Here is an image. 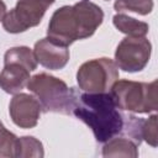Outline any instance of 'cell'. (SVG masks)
<instances>
[{
	"label": "cell",
	"mask_w": 158,
	"mask_h": 158,
	"mask_svg": "<svg viewBox=\"0 0 158 158\" xmlns=\"http://www.w3.org/2000/svg\"><path fill=\"white\" fill-rule=\"evenodd\" d=\"M104 11L89 0H80L74 5L57 9L48 23L47 37L52 41L69 46L78 40L91 37L102 23Z\"/></svg>",
	"instance_id": "1"
},
{
	"label": "cell",
	"mask_w": 158,
	"mask_h": 158,
	"mask_svg": "<svg viewBox=\"0 0 158 158\" xmlns=\"http://www.w3.org/2000/svg\"><path fill=\"white\" fill-rule=\"evenodd\" d=\"M72 114L89 126L100 143L121 133L126 122L110 93H78Z\"/></svg>",
	"instance_id": "2"
},
{
	"label": "cell",
	"mask_w": 158,
	"mask_h": 158,
	"mask_svg": "<svg viewBox=\"0 0 158 158\" xmlns=\"http://www.w3.org/2000/svg\"><path fill=\"white\" fill-rule=\"evenodd\" d=\"M26 88L40 101L43 111L63 115L73 112L78 90L69 88L62 79L47 73H38L30 78Z\"/></svg>",
	"instance_id": "3"
},
{
	"label": "cell",
	"mask_w": 158,
	"mask_h": 158,
	"mask_svg": "<svg viewBox=\"0 0 158 158\" xmlns=\"http://www.w3.org/2000/svg\"><path fill=\"white\" fill-rule=\"evenodd\" d=\"M117 109L133 114H149L158 109L157 80L151 83L116 80L110 89Z\"/></svg>",
	"instance_id": "4"
},
{
	"label": "cell",
	"mask_w": 158,
	"mask_h": 158,
	"mask_svg": "<svg viewBox=\"0 0 158 158\" xmlns=\"http://www.w3.org/2000/svg\"><path fill=\"white\" fill-rule=\"evenodd\" d=\"M118 77V68L112 59L95 58L79 67L77 83L84 93H109Z\"/></svg>",
	"instance_id": "5"
},
{
	"label": "cell",
	"mask_w": 158,
	"mask_h": 158,
	"mask_svg": "<svg viewBox=\"0 0 158 158\" xmlns=\"http://www.w3.org/2000/svg\"><path fill=\"white\" fill-rule=\"evenodd\" d=\"M56 0H19L16 6L6 12L2 27L9 33H20L40 25L47 9Z\"/></svg>",
	"instance_id": "6"
},
{
	"label": "cell",
	"mask_w": 158,
	"mask_h": 158,
	"mask_svg": "<svg viewBox=\"0 0 158 158\" xmlns=\"http://www.w3.org/2000/svg\"><path fill=\"white\" fill-rule=\"evenodd\" d=\"M152 44L146 37H125L116 47L115 64L123 72H141L149 62Z\"/></svg>",
	"instance_id": "7"
},
{
	"label": "cell",
	"mask_w": 158,
	"mask_h": 158,
	"mask_svg": "<svg viewBox=\"0 0 158 158\" xmlns=\"http://www.w3.org/2000/svg\"><path fill=\"white\" fill-rule=\"evenodd\" d=\"M40 101L30 94L17 93L9 104V114L12 122L20 128H33L37 126L42 114Z\"/></svg>",
	"instance_id": "8"
},
{
	"label": "cell",
	"mask_w": 158,
	"mask_h": 158,
	"mask_svg": "<svg viewBox=\"0 0 158 158\" xmlns=\"http://www.w3.org/2000/svg\"><path fill=\"white\" fill-rule=\"evenodd\" d=\"M33 53L37 63L49 70L63 69L70 57L67 46L59 44L48 37L42 38L35 43Z\"/></svg>",
	"instance_id": "9"
},
{
	"label": "cell",
	"mask_w": 158,
	"mask_h": 158,
	"mask_svg": "<svg viewBox=\"0 0 158 158\" xmlns=\"http://www.w3.org/2000/svg\"><path fill=\"white\" fill-rule=\"evenodd\" d=\"M31 70L17 62L4 63V69L0 72V88L7 94L20 93L30 80Z\"/></svg>",
	"instance_id": "10"
},
{
	"label": "cell",
	"mask_w": 158,
	"mask_h": 158,
	"mask_svg": "<svg viewBox=\"0 0 158 158\" xmlns=\"http://www.w3.org/2000/svg\"><path fill=\"white\" fill-rule=\"evenodd\" d=\"M104 157H138V144L130 137L115 136L105 142L102 147Z\"/></svg>",
	"instance_id": "11"
},
{
	"label": "cell",
	"mask_w": 158,
	"mask_h": 158,
	"mask_svg": "<svg viewBox=\"0 0 158 158\" xmlns=\"http://www.w3.org/2000/svg\"><path fill=\"white\" fill-rule=\"evenodd\" d=\"M112 23L120 32L130 37H146L149 30L148 23L138 21L137 19L125 15L122 12H118L112 17Z\"/></svg>",
	"instance_id": "12"
},
{
	"label": "cell",
	"mask_w": 158,
	"mask_h": 158,
	"mask_svg": "<svg viewBox=\"0 0 158 158\" xmlns=\"http://www.w3.org/2000/svg\"><path fill=\"white\" fill-rule=\"evenodd\" d=\"M44 156L43 144L33 136L17 137L15 143V157H35L42 158Z\"/></svg>",
	"instance_id": "13"
},
{
	"label": "cell",
	"mask_w": 158,
	"mask_h": 158,
	"mask_svg": "<svg viewBox=\"0 0 158 158\" xmlns=\"http://www.w3.org/2000/svg\"><path fill=\"white\" fill-rule=\"evenodd\" d=\"M7 62H17L23 65H26L31 72L37 68V59L35 57V53L32 49H30L26 46L20 47H12L7 49L4 54V63Z\"/></svg>",
	"instance_id": "14"
},
{
	"label": "cell",
	"mask_w": 158,
	"mask_h": 158,
	"mask_svg": "<svg viewBox=\"0 0 158 158\" xmlns=\"http://www.w3.org/2000/svg\"><path fill=\"white\" fill-rule=\"evenodd\" d=\"M114 7L117 12L128 11L144 16L153 10V0H115Z\"/></svg>",
	"instance_id": "15"
},
{
	"label": "cell",
	"mask_w": 158,
	"mask_h": 158,
	"mask_svg": "<svg viewBox=\"0 0 158 158\" xmlns=\"http://www.w3.org/2000/svg\"><path fill=\"white\" fill-rule=\"evenodd\" d=\"M17 137L10 132L0 121V158L15 157V143Z\"/></svg>",
	"instance_id": "16"
},
{
	"label": "cell",
	"mask_w": 158,
	"mask_h": 158,
	"mask_svg": "<svg viewBox=\"0 0 158 158\" xmlns=\"http://www.w3.org/2000/svg\"><path fill=\"white\" fill-rule=\"evenodd\" d=\"M157 115L153 114L147 120L142 121L141 125V138L144 139L149 146H158V133H157Z\"/></svg>",
	"instance_id": "17"
},
{
	"label": "cell",
	"mask_w": 158,
	"mask_h": 158,
	"mask_svg": "<svg viewBox=\"0 0 158 158\" xmlns=\"http://www.w3.org/2000/svg\"><path fill=\"white\" fill-rule=\"evenodd\" d=\"M5 15H6V5L2 0H0V21H2Z\"/></svg>",
	"instance_id": "18"
},
{
	"label": "cell",
	"mask_w": 158,
	"mask_h": 158,
	"mask_svg": "<svg viewBox=\"0 0 158 158\" xmlns=\"http://www.w3.org/2000/svg\"><path fill=\"white\" fill-rule=\"evenodd\" d=\"M105 1H107V0H105Z\"/></svg>",
	"instance_id": "19"
}]
</instances>
